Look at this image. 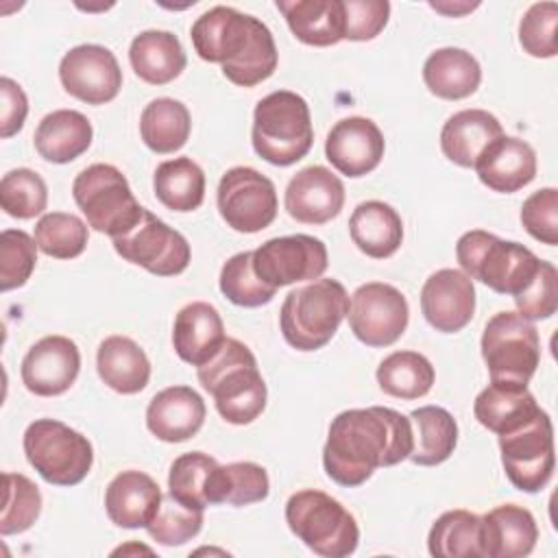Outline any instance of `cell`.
<instances>
[{
    "instance_id": "cell-1",
    "label": "cell",
    "mask_w": 558,
    "mask_h": 558,
    "mask_svg": "<svg viewBox=\"0 0 558 558\" xmlns=\"http://www.w3.org/2000/svg\"><path fill=\"white\" fill-rule=\"evenodd\" d=\"M412 423L392 408L371 405L340 412L323 447L325 473L340 486L364 484L375 469L395 466L412 451Z\"/></svg>"
},
{
    "instance_id": "cell-2",
    "label": "cell",
    "mask_w": 558,
    "mask_h": 558,
    "mask_svg": "<svg viewBox=\"0 0 558 558\" xmlns=\"http://www.w3.org/2000/svg\"><path fill=\"white\" fill-rule=\"evenodd\" d=\"M201 386L214 397L218 414L231 425L253 423L266 408V384L251 349L227 338L220 351L198 366Z\"/></svg>"
},
{
    "instance_id": "cell-3",
    "label": "cell",
    "mask_w": 558,
    "mask_h": 558,
    "mask_svg": "<svg viewBox=\"0 0 558 558\" xmlns=\"http://www.w3.org/2000/svg\"><path fill=\"white\" fill-rule=\"evenodd\" d=\"M251 142L255 153L272 166H292L303 159L314 144L310 105L290 89L264 96L253 111Z\"/></svg>"
},
{
    "instance_id": "cell-4",
    "label": "cell",
    "mask_w": 558,
    "mask_h": 558,
    "mask_svg": "<svg viewBox=\"0 0 558 558\" xmlns=\"http://www.w3.org/2000/svg\"><path fill=\"white\" fill-rule=\"evenodd\" d=\"M349 314V294L336 279H314L286 294L279 325L296 351L323 349Z\"/></svg>"
},
{
    "instance_id": "cell-5",
    "label": "cell",
    "mask_w": 558,
    "mask_h": 558,
    "mask_svg": "<svg viewBox=\"0 0 558 558\" xmlns=\"http://www.w3.org/2000/svg\"><path fill=\"white\" fill-rule=\"evenodd\" d=\"M456 257L469 279H477L490 290L510 294L512 299L527 288L543 262L527 246L501 240L482 229L460 235Z\"/></svg>"
},
{
    "instance_id": "cell-6",
    "label": "cell",
    "mask_w": 558,
    "mask_h": 558,
    "mask_svg": "<svg viewBox=\"0 0 558 558\" xmlns=\"http://www.w3.org/2000/svg\"><path fill=\"white\" fill-rule=\"evenodd\" d=\"M290 532L323 558H344L357 549L360 527L355 517L331 495L305 488L286 504Z\"/></svg>"
},
{
    "instance_id": "cell-7",
    "label": "cell",
    "mask_w": 558,
    "mask_h": 558,
    "mask_svg": "<svg viewBox=\"0 0 558 558\" xmlns=\"http://www.w3.org/2000/svg\"><path fill=\"white\" fill-rule=\"evenodd\" d=\"M72 196L87 225L111 240L129 233L144 214L126 177L111 163H92L81 170L72 183Z\"/></svg>"
},
{
    "instance_id": "cell-8",
    "label": "cell",
    "mask_w": 558,
    "mask_h": 558,
    "mask_svg": "<svg viewBox=\"0 0 558 558\" xmlns=\"http://www.w3.org/2000/svg\"><path fill=\"white\" fill-rule=\"evenodd\" d=\"M28 464L54 486H74L87 477L94 449L87 436L54 418H37L24 432Z\"/></svg>"
},
{
    "instance_id": "cell-9",
    "label": "cell",
    "mask_w": 558,
    "mask_h": 558,
    "mask_svg": "<svg viewBox=\"0 0 558 558\" xmlns=\"http://www.w3.org/2000/svg\"><path fill=\"white\" fill-rule=\"evenodd\" d=\"M480 347L493 384L527 386L541 364L538 329L517 312L488 318Z\"/></svg>"
},
{
    "instance_id": "cell-10",
    "label": "cell",
    "mask_w": 558,
    "mask_h": 558,
    "mask_svg": "<svg viewBox=\"0 0 558 558\" xmlns=\"http://www.w3.org/2000/svg\"><path fill=\"white\" fill-rule=\"evenodd\" d=\"M501 464L510 484L523 493H538L554 475V427L541 408L532 418L499 434Z\"/></svg>"
},
{
    "instance_id": "cell-11",
    "label": "cell",
    "mask_w": 558,
    "mask_h": 558,
    "mask_svg": "<svg viewBox=\"0 0 558 558\" xmlns=\"http://www.w3.org/2000/svg\"><path fill=\"white\" fill-rule=\"evenodd\" d=\"M222 220L240 233H257L277 218L275 183L251 166L229 168L216 192Z\"/></svg>"
},
{
    "instance_id": "cell-12",
    "label": "cell",
    "mask_w": 558,
    "mask_h": 558,
    "mask_svg": "<svg viewBox=\"0 0 558 558\" xmlns=\"http://www.w3.org/2000/svg\"><path fill=\"white\" fill-rule=\"evenodd\" d=\"M116 253L157 277L181 275L192 257L187 240L155 214H142L140 222L124 235L113 238Z\"/></svg>"
},
{
    "instance_id": "cell-13",
    "label": "cell",
    "mask_w": 558,
    "mask_h": 558,
    "mask_svg": "<svg viewBox=\"0 0 558 558\" xmlns=\"http://www.w3.org/2000/svg\"><path fill=\"white\" fill-rule=\"evenodd\" d=\"M327 266V246L307 233L270 238L253 251L255 275L275 290L296 281L320 279Z\"/></svg>"
},
{
    "instance_id": "cell-14",
    "label": "cell",
    "mask_w": 558,
    "mask_h": 558,
    "mask_svg": "<svg viewBox=\"0 0 558 558\" xmlns=\"http://www.w3.org/2000/svg\"><path fill=\"white\" fill-rule=\"evenodd\" d=\"M349 327L366 347H390L410 320L408 299L384 281H368L351 294Z\"/></svg>"
},
{
    "instance_id": "cell-15",
    "label": "cell",
    "mask_w": 558,
    "mask_h": 558,
    "mask_svg": "<svg viewBox=\"0 0 558 558\" xmlns=\"http://www.w3.org/2000/svg\"><path fill=\"white\" fill-rule=\"evenodd\" d=\"M59 81L70 96L87 105H105L118 96L122 87V70L109 48L81 44L63 54L59 63Z\"/></svg>"
},
{
    "instance_id": "cell-16",
    "label": "cell",
    "mask_w": 558,
    "mask_h": 558,
    "mask_svg": "<svg viewBox=\"0 0 558 558\" xmlns=\"http://www.w3.org/2000/svg\"><path fill=\"white\" fill-rule=\"evenodd\" d=\"M262 20L233 7H211L192 24L190 37L201 59L209 63H233L251 46Z\"/></svg>"
},
{
    "instance_id": "cell-17",
    "label": "cell",
    "mask_w": 558,
    "mask_h": 558,
    "mask_svg": "<svg viewBox=\"0 0 558 558\" xmlns=\"http://www.w3.org/2000/svg\"><path fill=\"white\" fill-rule=\"evenodd\" d=\"M81 371V353L74 340L65 336H46L24 355L20 375L28 392L37 397H57L70 390Z\"/></svg>"
},
{
    "instance_id": "cell-18",
    "label": "cell",
    "mask_w": 558,
    "mask_h": 558,
    "mask_svg": "<svg viewBox=\"0 0 558 558\" xmlns=\"http://www.w3.org/2000/svg\"><path fill=\"white\" fill-rule=\"evenodd\" d=\"M425 320L442 333L464 329L475 314V286L462 270L440 268L432 272L421 290Z\"/></svg>"
},
{
    "instance_id": "cell-19",
    "label": "cell",
    "mask_w": 558,
    "mask_h": 558,
    "mask_svg": "<svg viewBox=\"0 0 558 558\" xmlns=\"http://www.w3.org/2000/svg\"><path fill=\"white\" fill-rule=\"evenodd\" d=\"M384 135L379 126L362 116L338 120L325 140V155L331 166L355 179L373 172L384 157Z\"/></svg>"
},
{
    "instance_id": "cell-20",
    "label": "cell",
    "mask_w": 558,
    "mask_h": 558,
    "mask_svg": "<svg viewBox=\"0 0 558 558\" xmlns=\"http://www.w3.org/2000/svg\"><path fill=\"white\" fill-rule=\"evenodd\" d=\"M283 205L296 222L325 225L340 214L344 185L329 168L307 166L290 179Z\"/></svg>"
},
{
    "instance_id": "cell-21",
    "label": "cell",
    "mask_w": 558,
    "mask_h": 558,
    "mask_svg": "<svg viewBox=\"0 0 558 558\" xmlns=\"http://www.w3.org/2000/svg\"><path fill=\"white\" fill-rule=\"evenodd\" d=\"M205 401L190 386L159 390L146 408V427L163 442H183L198 434L205 423Z\"/></svg>"
},
{
    "instance_id": "cell-22",
    "label": "cell",
    "mask_w": 558,
    "mask_h": 558,
    "mask_svg": "<svg viewBox=\"0 0 558 558\" xmlns=\"http://www.w3.org/2000/svg\"><path fill=\"white\" fill-rule=\"evenodd\" d=\"M163 493L157 482L144 471L118 473L105 490V510L118 527H146L161 506Z\"/></svg>"
},
{
    "instance_id": "cell-23",
    "label": "cell",
    "mask_w": 558,
    "mask_h": 558,
    "mask_svg": "<svg viewBox=\"0 0 558 558\" xmlns=\"http://www.w3.org/2000/svg\"><path fill=\"white\" fill-rule=\"evenodd\" d=\"M480 181L501 194H512L536 177L534 148L514 135H501L493 142L475 163Z\"/></svg>"
},
{
    "instance_id": "cell-24",
    "label": "cell",
    "mask_w": 558,
    "mask_h": 558,
    "mask_svg": "<svg viewBox=\"0 0 558 558\" xmlns=\"http://www.w3.org/2000/svg\"><path fill=\"white\" fill-rule=\"evenodd\" d=\"M225 340V323L211 303L192 301L179 310L172 327V344L183 362L196 368L203 366L220 351Z\"/></svg>"
},
{
    "instance_id": "cell-25",
    "label": "cell",
    "mask_w": 558,
    "mask_h": 558,
    "mask_svg": "<svg viewBox=\"0 0 558 558\" xmlns=\"http://www.w3.org/2000/svg\"><path fill=\"white\" fill-rule=\"evenodd\" d=\"M538 541L534 514L517 504H504L482 517L484 558H523Z\"/></svg>"
},
{
    "instance_id": "cell-26",
    "label": "cell",
    "mask_w": 558,
    "mask_h": 558,
    "mask_svg": "<svg viewBox=\"0 0 558 558\" xmlns=\"http://www.w3.org/2000/svg\"><path fill=\"white\" fill-rule=\"evenodd\" d=\"M501 135V122L490 111L462 109L445 122L440 148L449 161L462 168H475L480 155Z\"/></svg>"
},
{
    "instance_id": "cell-27",
    "label": "cell",
    "mask_w": 558,
    "mask_h": 558,
    "mask_svg": "<svg viewBox=\"0 0 558 558\" xmlns=\"http://www.w3.org/2000/svg\"><path fill=\"white\" fill-rule=\"evenodd\" d=\"M292 35L307 46H333L344 39L342 0H277Z\"/></svg>"
},
{
    "instance_id": "cell-28",
    "label": "cell",
    "mask_w": 558,
    "mask_h": 558,
    "mask_svg": "<svg viewBox=\"0 0 558 558\" xmlns=\"http://www.w3.org/2000/svg\"><path fill=\"white\" fill-rule=\"evenodd\" d=\"M133 72L150 85H166L185 70V50L179 37L170 31H142L129 48Z\"/></svg>"
},
{
    "instance_id": "cell-29",
    "label": "cell",
    "mask_w": 558,
    "mask_h": 558,
    "mask_svg": "<svg viewBox=\"0 0 558 558\" xmlns=\"http://www.w3.org/2000/svg\"><path fill=\"white\" fill-rule=\"evenodd\" d=\"M96 368L105 386L120 395H135L150 379V362L144 349L129 336H109L98 344Z\"/></svg>"
},
{
    "instance_id": "cell-30",
    "label": "cell",
    "mask_w": 558,
    "mask_h": 558,
    "mask_svg": "<svg viewBox=\"0 0 558 558\" xmlns=\"http://www.w3.org/2000/svg\"><path fill=\"white\" fill-rule=\"evenodd\" d=\"M94 137L92 122L76 109H57L41 118L35 129L39 157L52 163H70L81 157Z\"/></svg>"
},
{
    "instance_id": "cell-31",
    "label": "cell",
    "mask_w": 558,
    "mask_h": 558,
    "mask_svg": "<svg viewBox=\"0 0 558 558\" xmlns=\"http://www.w3.org/2000/svg\"><path fill=\"white\" fill-rule=\"evenodd\" d=\"M423 81L434 96L445 100H462L475 94L480 87L482 68L464 48L445 46L425 59Z\"/></svg>"
},
{
    "instance_id": "cell-32",
    "label": "cell",
    "mask_w": 558,
    "mask_h": 558,
    "mask_svg": "<svg viewBox=\"0 0 558 558\" xmlns=\"http://www.w3.org/2000/svg\"><path fill=\"white\" fill-rule=\"evenodd\" d=\"M353 244L368 257L384 259L397 253L403 240V222L395 207L384 201L360 203L349 218Z\"/></svg>"
},
{
    "instance_id": "cell-33",
    "label": "cell",
    "mask_w": 558,
    "mask_h": 558,
    "mask_svg": "<svg viewBox=\"0 0 558 558\" xmlns=\"http://www.w3.org/2000/svg\"><path fill=\"white\" fill-rule=\"evenodd\" d=\"M538 410L541 405L536 403L527 386L493 381L475 397L473 403V414L477 423L497 436L532 418Z\"/></svg>"
},
{
    "instance_id": "cell-34",
    "label": "cell",
    "mask_w": 558,
    "mask_h": 558,
    "mask_svg": "<svg viewBox=\"0 0 558 558\" xmlns=\"http://www.w3.org/2000/svg\"><path fill=\"white\" fill-rule=\"evenodd\" d=\"M412 423L410 460L421 466H436L445 462L458 445V423L440 405H423L408 414Z\"/></svg>"
},
{
    "instance_id": "cell-35",
    "label": "cell",
    "mask_w": 558,
    "mask_h": 558,
    "mask_svg": "<svg viewBox=\"0 0 558 558\" xmlns=\"http://www.w3.org/2000/svg\"><path fill=\"white\" fill-rule=\"evenodd\" d=\"M192 131L187 107L174 98L150 100L140 118L142 142L157 155H170L185 146Z\"/></svg>"
},
{
    "instance_id": "cell-36",
    "label": "cell",
    "mask_w": 558,
    "mask_h": 558,
    "mask_svg": "<svg viewBox=\"0 0 558 558\" xmlns=\"http://www.w3.org/2000/svg\"><path fill=\"white\" fill-rule=\"evenodd\" d=\"M159 203L172 211H194L205 198V172L190 157L161 161L153 174Z\"/></svg>"
},
{
    "instance_id": "cell-37",
    "label": "cell",
    "mask_w": 558,
    "mask_h": 558,
    "mask_svg": "<svg viewBox=\"0 0 558 558\" xmlns=\"http://www.w3.org/2000/svg\"><path fill=\"white\" fill-rule=\"evenodd\" d=\"M427 547L442 558H484L482 517L460 508L442 512L429 530Z\"/></svg>"
},
{
    "instance_id": "cell-38",
    "label": "cell",
    "mask_w": 558,
    "mask_h": 558,
    "mask_svg": "<svg viewBox=\"0 0 558 558\" xmlns=\"http://www.w3.org/2000/svg\"><path fill=\"white\" fill-rule=\"evenodd\" d=\"M436 381L432 362L418 351H395L377 366L379 388L397 399L425 397Z\"/></svg>"
},
{
    "instance_id": "cell-39",
    "label": "cell",
    "mask_w": 558,
    "mask_h": 558,
    "mask_svg": "<svg viewBox=\"0 0 558 558\" xmlns=\"http://www.w3.org/2000/svg\"><path fill=\"white\" fill-rule=\"evenodd\" d=\"M270 493L268 473L262 464L255 462H231L218 464L211 473L209 484V504H231L248 506L264 501Z\"/></svg>"
},
{
    "instance_id": "cell-40",
    "label": "cell",
    "mask_w": 558,
    "mask_h": 558,
    "mask_svg": "<svg viewBox=\"0 0 558 558\" xmlns=\"http://www.w3.org/2000/svg\"><path fill=\"white\" fill-rule=\"evenodd\" d=\"M218 466L216 458L203 451L179 456L168 473V493L187 508L205 510L209 504L211 473Z\"/></svg>"
},
{
    "instance_id": "cell-41",
    "label": "cell",
    "mask_w": 558,
    "mask_h": 558,
    "mask_svg": "<svg viewBox=\"0 0 558 558\" xmlns=\"http://www.w3.org/2000/svg\"><path fill=\"white\" fill-rule=\"evenodd\" d=\"M87 222L74 214L50 211L44 214L35 225V242L41 253L54 259L78 257L89 240Z\"/></svg>"
},
{
    "instance_id": "cell-42",
    "label": "cell",
    "mask_w": 558,
    "mask_h": 558,
    "mask_svg": "<svg viewBox=\"0 0 558 558\" xmlns=\"http://www.w3.org/2000/svg\"><path fill=\"white\" fill-rule=\"evenodd\" d=\"M220 292L235 305L259 307L272 301L275 288L266 286L253 270V251L231 255L220 268Z\"/></svg>"
},
{
    "instance_id": "cell-43",
    "label": "cell",
    "mask_w": 558,
    "mask_h": 558,
    "mask_svg": "<svg viewBox=\"0 0 558 558\" xmlns=\"http://www.w3.org/2000/svg\"><path fill=\"white\" fill-rule=\"evenodd\" d=\"M48 203L46 181L31 168L9 170L0 181L2 209L20 220L39 216Z\"/></svg>"
},
{
    "instance_id": "cell-44",
    "label": "cell",
    "mask_w": 558,
    "mask_h": 558,
    "mask_svg": "<svg viewBox=\"0 0 558 558\" xmlns=\"http://www.w3.org/2000/svg\"><path fill=\"white\" fill-rule=\"evenodd\" d=\"M4 504L0 514V534L26 532L41 512V493L22 473H4Z\"/></svg>"
},
{
    "instance_id": "cell-45",
    "label": "cell",
    "mask_w": 558,
    "mask_h": 558,
    "mask_svg": "<svg viewBox=\"0 0 558 558\" xmlns=\"http://www.w3.org/2000/svg\"><path fill=\"white\" fill-rule=\"evenodd\" d=\"M277 61H279V54H277L272 33L262 22L251 46L246 48V52L240 59H235L233 63L222 65V74L240 87H255L257 83L272 76Z\"/></svg>"
},
{
    "instance_id": "cell-46",
    "label": "cell",
    "mask_w": 558,
    "mask_h": 558,
    "mask_svg": "<svg viewBox=\"0 0 558 558\" xmlns=\"http://www.w3.org/2000/svg\"><path fill=\"white\" fill-rule=\"evenodd\" d=\"M201 527H203V510L183 506L170 493L163 495L157 514L146 525L150 538L168 547L192 541L201 532Z\"/></svg>"
},
{
    "instance_id": "cell-47",
    "label": "cell",
    "mask_w": 558,
    "mask_h": 558,
    "mask_svg": "<svg viewBox=\"0 0 558 558\" xmlns=\"http://www.w3.org/2000/svg\"><path fill=\"white\" fill-rule=\"evenodd\" d=\"M37 264V242L22 229H4L0 235V288H22Z\"/></svg>"
},
{
    "instance_id": "cell-48",
    "label": "cell",
    "mask_w": 558,
    "mask_h": 558,
    "mask_svg": "<svg viewBox=\"0 0 558 558\" xmlns=\"http://www.w3.org/2000/svg\"><path fill=\"white\" fill-rule=\"evenodd\" d=\"M556 24L558 4L556 2H534L519 22V44L521 48L538 59H549L558 52L556 46Z\"/></svg>"
},
{
    "instance_id": "cell-49",
    "label": "cell",
    "mask_w": 558,
    "mask_h": 558,
    "mask_svg": "<svg viewBox=\"0 0 558 558\" xmlns=\"http://www.w3.org/2000/svg\"><path fill=\"white\" fill-rule=\"evenodd\" d=\"M517 314L525 320H543L556 314L558 307V272L549 262H541L538 272L527 288L514 296Z\"/></svg>"
},
{
    "instance_id": "cell-50",
    "label": "cell",
    "mask_w": 558,
    "mask_h": 558,
    "mask_svg": "<svg viewBox=\"0 0 558 558\" xmlns=\"http://www.w3.org/2000/svg\"><path fill=\"white\" fill-rule=\"evenodd\" d=\"M521 225L538 242L558 244V190L541 187L521 205Z\"/></svg>"
},
{
    "instance_id": "cell-51",
    "label": "cell",
    "mask_w": 558,
    "mask_h": 558,
    "mask_svg": "<svg viewBox=\"0 0 558 558\" xmlns=\"http://www.w3.org/2000/svg\"><path fill=\"white\" fill-rule=\"evenodd\" d=\"M344 39L368 41L377 37L390 15L388 0H342Z\"/></svg>"
},
{
    "instance_id": "cell-52",
    "label": "cell",
    "mask_w": 558,
    "mask_h": 558,
    "mask_svg": "<svg viewBox=\"0 0 558 558\" xmlns=\"http://www.w3.org/2000/svg\"><path fill=\"white\" fill-rule=\"evenodd\" d=\"M0 137L7 140L15 135L26 120L28 98L24 89L9 76L0 78Z\"/></svg>"
},
{
    "instance_id": "cell-53",
    "label": "cell",
    "mask_w": 558,
    "mask_h": 558,
    "mask_svg": "<svg viewBox=\"0 0 558 558\" xmlns=\"http://www.w3.org/2000/svg\"><path fill=\"white\" fill-rule=\"evenodd\" d=\"M429 7L432 9H436V11H440V13H447V15H460V13H466V11H473L475 7H480L477 2H473V4H453V7H447L445 2H429Z\"/></svg>"
}]
</instances>
